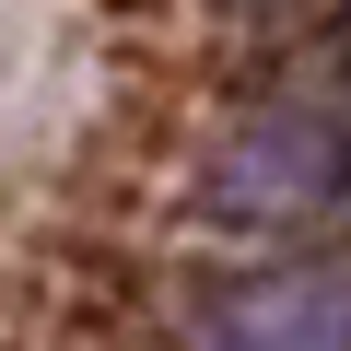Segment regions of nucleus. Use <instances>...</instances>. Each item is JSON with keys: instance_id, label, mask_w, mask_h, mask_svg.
<instances>
[{"instance_id": "nucleus-2", "label": "nucleus", "mask_w": 351, "mask_h": 351, "mask_svg": "<svg viewBox=\"0 0 351 351\" xmlns=\"http://www.w3.org/2000/svg\"><path fill=\"white\" fill-rule=\"evenodd\" d=\"M211 351H351V293L339 281H246L211 316Z\"/></svg>"}, {"instance_id": "nucleus-1", "label": "nucleus", "mask_w": 351, "mask_h": 351, "mask_svg": "<svg viewBox=\"0 0 351 351\" xmlns=\"http://www.w3.org/2000/svg\"><path fill=\"white\" fill-rule=\"evenodd\" d=\"M328 188H339V129H328L316 106L246 117V129L223 141V164H211V199H223L234 223H293V211H316Z\"/></svg>"}]
</instances>
